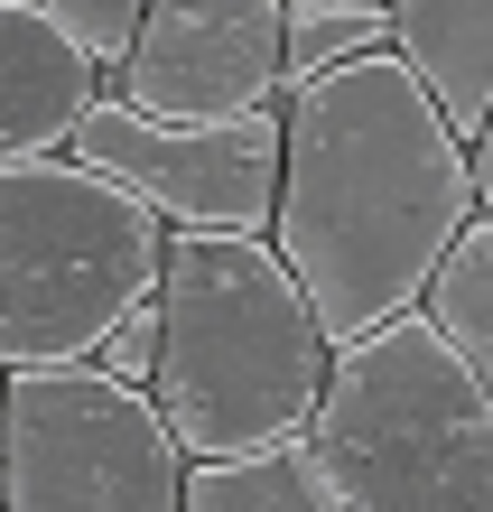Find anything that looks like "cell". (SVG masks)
<instances>
[{
	"mask_svg": "<svg viewBox=\"0 0 493 512\" xmlns=\"http://www.w3.org/2000/svg\"><path fill=\"white\" fill-rule=\"evenodd\" d=\"M307 447L354 512H493V382L428 308L335 345Z\"/></svg>",
	"mask_w": 493,
	"mask_h": 512,
	"instance_id": "obj_3",
	"label": "cell"
},
{
	"mask_svg": "<svg viewBox=\"0 0 493 512\" xmlns=\"http://www.w3.org/2000/svg\"><path fill=\"white\" fill-rule=\"evenodd\" d=\"M168 215L121 177L66 159H0V354L94 364L103 336L168 280Z\"/></svg>",
	"mask_w": 493,
	"mask_h": 512,
	"instance_id": "obj_4",
	"label": "cell"
},
{
	"mask_svg": "<svg viewBox=\"0 0 493 512\" xmlns=\"http://www.w3.org/2000/svg\"><path fill=\"white\" fill-rule=\"evenodd\" d=\"M289 19H391V0H289Z\"/></svg>",
	"mask_w": 493,
	"mask_h": 512,
	"instance_id": "obj_15",
	"label": "cell"
},
{
	"mask_svg": "<svg viewBox=\"0 0 493 512\" xmlns=\"http://www.w3.org/2000/svg\"><path fill=\"white\" fill-rule=\"evenodd\" d=\"M103 94L94 47L66 38L38 0H0V159H66Z\"/></svg>",
	"mask_w": 493,
	"mask_h": 512,
	"instance_id": "obj_8",
	"label": "cell"
},
{
	"mask_svg": "<svg viewBox=\"0 0 493 512\" xmlns=\"http://www.w3.org/2000/svg\"><path fill=\"white\" fill-rule=\"evenodd\" d=\"M112 94L159 122H233L289 103V0H149Z\"/></svg>",
	"mask_w": 493,
	"mask_h": 512,
	"instance_id": "obj_7",
	"label": "cell"
},
{
	"mask_svg": "<svg viewBox=\"0 0 493 512\" xmlns=\"http://www.w3.org/2000/svg\"><path fill=\"white\" fill-rule=\"evenodd\" d=\"M428 317L447 326L456 345H466V364L493 382V215L456 243V261L438 270V289H428Z\"/></svg>",
	"mask_w": 493,
	"mask_h": 512,
	"instance_id": "obj_11",
	"label": "cell"
},
{
	"mask_svg": "<svg viewBox=\"0 0 493 512\" xmlns=\"http://www.w3.org/2000/svg\"><path fill=\"white\" fill-rule=\"evenodd\" d=\"M94 364H103L112 382H131V391H159V364H168V317H159V298H149V308H131V317L112 326Z\"/></svg>",
	"mask_w": 493,
	"mask_h": 512,
	"instance_id": "obj_14",
	"label": "cell"
},
{
	"mask_svg": "<svg viewBox=\"0 0 493 512\" xmlns=\"http://www.w3.org/2000/svg\"><path fill=\"white\" fill-rule=\"evenodd\" d=\"M475 187H484V215H493V122H484V140H475Z\"/></svg>",
	"mask_w": 493,
	"mask_h": 512,
	"instance_id": "obj_16",
	"label": "cell"
},
{
	"mask_svg": "<svg viewBox=\"0 0 493 512\" xmlns=\"http://www.w3.org/2000/svg\"><path fill=\"white\" fill-rule=\"evenodd\" d=\"M159 317H168L159 410L196 466L270 457L317 429L335 336L270 233H177Z\"/></svg>",
	"mask_w": 493,
	"mask_h": 512,
	"instance_id": "obj_2",
	"label": "cell"
},
{
	"mask_svg": "<svg viewBox=\"0 0 493 512\" xmlns=\"http://www.w3.org/2000/svg\"><path fill=\"white\" fill-rule=\"evenodd\" d=\"M373 47H391V19H289V94L354 66V56H373Z\"/></svg>",
	"mask_w": 493,
	"mask_h": 512,
	"instance_id": "obj_12",
	"label": "cell"
},
{
	"mask_svg": "<svg viewBox=\"0 0 493 512\" xmlns=\"http://www.w3.org/2000/svg\"><path fill=\"white\" fill-rule=\"evenodd\" d=\"M391 47L466 140L493 122V0H391Z\"/></svg>",
	"mask_w": 493,
	"mask_h": 512,
	"instance_id": "obj_9",
	"label": "cell"
},
{
	"mask_svg": "<svg viewBox=\"0 0 493 512\" xmlns=\"http://www.w3.org/2000/svg\"><path fill=\"white\" fill-rule=\"evenodd\" d=\"M187 512H354L335 494L317 447H270V457H224L187 475Z\"/></svg>",
	"mask_w": 493,
	"mask_h": 512,
	"instance_id": "obj_10",
	"label": "cell"
},
{
	"mask_svg": "<svg viewBox=\"0 0 493 512\" xmlns=\"http://www.w3.org/2000/svg\"><path fill=\"white\" fill-rule=\"evenodd\" d=\"M10 512H187V438L159 391L112 382L103 364H28L0 410Z\"/></svg>",
	"mask_w": 493,
	"mask_h": 512,
	"instance_id": "obj_5",
	"label": "cell"
},
{
	"mask_svg": "<svg viewBox=\"0 0 493 512\" xmlns=\"http://www.w3.org/2000/svg\"><path fill=\"white\" fill-rule=\"evenodd\" d=\"M475 224V140L438 112L400 47H373L289 94V177L270 243L317 298L335 345L428 308Z\"/></svg>",
	"mask_w": 493,
	"mask_h": 512,
	"instance_id": "obj_1",
	"label": "cell"
},
{
	"mask_svg": "<svg viewBox=\"0 0 493 512\" xmlns=\"http://www.w3.org/2000/svg\"><path fill=\"white\" fill-rule=\"evenodd\" d=\"M38 10L66 28V38H84L103 56V75L131 66V47H140V28H149V0H38Z\"/></svg>",
	"mask_w": 493,
	"mask_h": 512,
	"instance_id": "obj_13",
	"label": "cell"
},
{
	"mask_svg": "<svg viewBox=\"0 0 493 512\" xmlns=\"http://www.w3.org/2000/svg\"><path fill=\"white\" fill-rule=\"evenodd\" d=\"M75 159L159 205L168 233H270L289 177V103L233 122H159L131 94H103L75 131Z\"/></svg>",
	"mask_w": 493,
	"mask_h": 512,
	"instance_id": "obj_6",
	"label": "cell"
}]
</instances>
